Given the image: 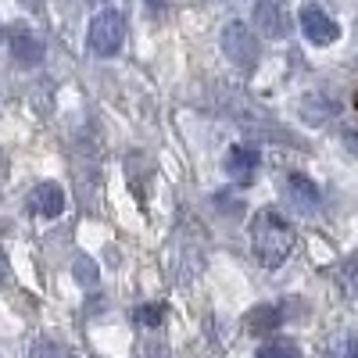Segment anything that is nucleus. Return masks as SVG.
<instances>
[{"mask_svg":"<svg viewBox=\"0 0 358 358\" xmlns=\"http://www.w3.org/2000/svg\"><path fill=\"white\" fill-rule=\"evenodd\" d=\"M251 248L265 268H280L294 251V226L276 208H262L251 219Z\"/></svg>","mask_w":358,"mask_h":358,"instance_id":"f257e3e1","label":"nucleus"},{"mask_svg":"<svg viewBox=\"0 0 358 358\" xmlns=\"http://www.w3.org/2000/svg\"><path fill=\"white\" fill-rule=\"evenodd\" d=\"M122 40H126V18L118 11H101L94 22H90V33H86V47L90 54L97 57H115L122 50Z\"/></svg>","mask_w":358,"mask_h":358,"instance_id":"f03ea898","label":"nucleus"},{"mask_svg":"<svg viewBox=\"0 0 358 358\" xmlns=\"http://www.w3.org/2000/svg\"><path fill=\"white\" fill-rule=\"evenodd\" d=\"M222 50H226L229 62H236L241 69H255V62H258V36L244 22H229L222 29Z\"/></svg>","mask_w":358,"mask_h":358,"instance_id":"7ed1b4c3","label":"nucleus"},{"mask_svg":"<svg viewBox=\"0 0 358 358\" xmlns=\"http://www.w3.org/2000/svg\"><path fill=\"white\" fill-rule=\"evenodd\" d=\"M301 33L312 40V43H319V47H330V43H337V36H341V29H337V22L326 15L319 4H305L301 8Z\"/></svg>","mask_w":358,"mask_h":358,"instance_id":"20e7f679","label":"nucleus"},{"mask_svg":"<svg viewBox=\"0 0 358 358\" xmlns=\"http://www.w3.org/2000/svg\"><path fill=\"white\" fill-rule=\"evenodd\" d=\"M255 22L268 40H283L290 33V15H287V8L280 4V0H262V4L255 8Z\"/></svg>","mask_w":358,"mask_h":358,"instance_id":"39448f33","label":"nucleus"},{"mask_svg":"<svg viewBox=\"0 0 358 358\" xmlns=\"http://www.w3.org/2000/svg\"><path fill=\"white\" fill-rule=\"evenodd\" d=\"M287 197L294 204V212H301V215H312L319 208V187L312 183L308 176H301V172L287 176Z\"/></svg>","mask_w":358,"mask_h":358,"instance_id":"423d86ee","label":"nucleus"},{"mask_svg":"<svg viewBox=\"0 0 358 358\" xmlns=\"http://www.w3.org/2000/svg\"><path fill=\"white\" fill-rule=\"evenodd\" d=\"M11 54H15V62L18 65H40V57H43V43L36 40V33L29 25H11Z\"/></svg>","mask_w":358,"mask_h":358,"instance_id":"0eeeda50","label":"nucleus"},{"mask_svg":"<svg viewBox=\"0 0 358 358\" xmlns=\"http://www.w3.org/2000/svg\"><path fill=\"white\" fill-rule=\"evenodd\" d=\"M258 165H262V151H258V147H251V143L229 147V155H226V172H229V176L248 179V176H255Z\"/></svg>","mask_w":358,"mask_h":358,"instance_id":"6e6552de","label":"nucleus"},{"mask_svg":"<svg viewBox=\"0 0 358 358\" xmlns=\"http://www.w3.org/2000/svg\"><path fill=\"white\" fill-rule=\"evenodd\" d=\"M33 208H36L40 215H47V219L62 215V212H65V194H62V187H57V183H40V187L33 190Z\"/></svg>","mask_w":358,"mask_h":358,"instance_id":"1a4fd4ad","label":"nucleus"},{"mask_svg":"<svg viewBox=\"0 0 358 358\" xmlns=\"http://www.w3.org/2000/svg\"><path fill=\"white\" fill-rule=\"evenodd\" d=\"M255 358H301V351L294 341H268L255 351Z\"/></svg>","mask_w":358,"mask_h":358,"instance_id":"9d476101","label":"nucleus"},{"mask_svg":"<svg viewBox=\"0 0 358 358\" xmlns=\"http://www.w3.org/2000/svg\"><path fill=\"white\" fill-rule=\"evenodd\" d=\"M273 326H280V312H276L273 305L255 308V312L248 315V330H255V334H262V330H273Z\"/></svg>","mask_w":358,"mask_h":358,"instance_id":"9b49d317","label":"nucleus"},{"mask_svg":"<svg viewBox=\"0 0 358 358\" xmlns=\"http://www.w3.org/2000/svg\"><path fill=\"white\" fill-rule=\"evenodd\" d=\"M162 319H165V308L162 305H140L136 308V322L140 326H162Z\"/></svg>","mask_w":358,"mask_h":358,"instance_id":"f8f14e48","label":"nucleus"},{"mask_svg":"<svg viewBox=\"0 0 358 358\" xmlns=\"http://www.w3.org/2000/svg\"><path fill=\"white\" fill-rule=\"evenodd\" d=\"M33 358H72L62 344H54V341H36L33 344Z\"/></svg>","mask_w":358,"mask_h":358,"instance_id":"ddd939ff","label":"nucleus"},{"mask_svg":"<svg viewBox=\"0 0 358 358\" xmlns=\"http://www.w3.org/2000/svg\"><path fill=\"white\" fill-rule=\"evenodd\" d=\"M76 280L79 283H97V265L90 262V258H79L76 262Z\"/></svg>","mask_w":358,"mask_h":358,"instance_id":"4468645a","label":"nucleus"},{"mask_svg":"<svg viewBox=\"0 0 358 358\" xmlns=\"http://www.w3.org/2000/svg\"><path fill=\"white\" fill-rule=\"evenodd\" d=\"M348 358H358V334L348 341Z\"/></svg>","mask_w":358,"mask_h":358,"instance_id":"2eb2a0df","label":"nucleus"},{"mask_svg":"<svg viewBox=\"0 0 358 358\" xmlns=\"http://www.w3.org/2000/svg\"><path fill=\"white\" fill-rule=\"evenodd\" d=\"M4 273H8V258H4V251H0V283H4Z\"/></svg>","mask_w":358,"mask_h":358,"instance_id":"dca6fc26","label":"nucleus"},{"mask_svg":"<svg viewBox=\"0 0 358 358\" xmlns=\"http://www.w3.org/2000/svg\"><path fill=\"white\" fill-rule=\"evenodd\" d=\"M25 4L33 8V11H40V8H43V0H25Z\"/></svg>","mask_w":358,"mask_h":358,"instance_id":"f3484780","label":"nucleus"},{"mask_svg":"<svg viewBox=\"0 0 358 358\" xmlns=\"http://www.w3.org/2000/svg\"><path fill=\"white\" fill-rule=\"evenodd\" d=\"M355 108H358V97H355Z\"/></svg>","mask_w":358,"mask_h":358,"instance_id":"a211bd4d","label":"nucleus"}]
</instances>
